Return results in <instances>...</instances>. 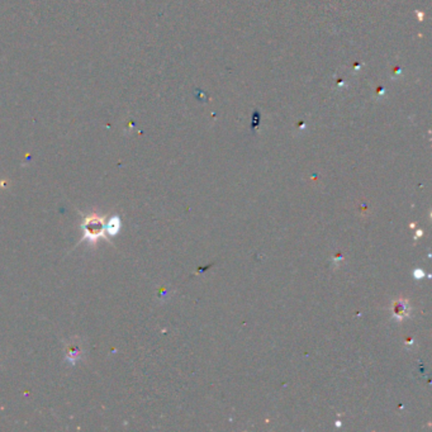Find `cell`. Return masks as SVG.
Listing matches in <instances>:
<instances>
[{
    "label": "cell",
    "instance_id": "1",
    "mask_svg": "<svg viewBox=\"0 0 432 432\" xmlns=\"http://www.w3.org/2000/svg\"><path fill=\"white\" fill-rule=\"evenodd\" d=\"M81 228H83L84 232V238L89 241V242L95 243L98 240H100L101 237H104L105 222H104L103 217L92 213L88 217H85Z\"/></svg>",
    "mask_w": 432,
    "mask_h": 432
},
{
    "label": "cell",
    "instance_id": "2",
    "mask_svg": "<svg viewBox=\"0 0 432 432\" xmlns=\"http://www.w3.org/2000/svg\"><path fill=\"white\" fill-rule=\"evenodd\" d=\"M119 230H121V219H119V217H112L105 223V232H108L110 236H116L119 232Z\"/></svg>",
    "mask_w": 432,
    "mask_h": 432
},
{
    "label": "cell",
    "instance_id": "3",
    "mask_svg": "<svg viewBox=\"0 0 432 432\" xmlns=\"http://www.w3.org/2000/svg\"><path fill=\"white\" fill-rule=\"evenodd\" d=\"M407 314H408L407 303L404 300H400V302L396 303V305H394V317H396L397 320H403Z\"/></svg>",
    "mask_w": 432,
    "mask_h": 432
},
{
    "label": "cell",
    "instance_id": "4",
    "mask_svg": "<svg viewBox=\"0 0 432 432\" xmlns=\"http://www.w3.org/2000/svg\"><path fill=\"white\" fill-rule=\"evenodd\" d=\"M67 355L70 360H75L77 359V356L80 355V349H76V347H70L67 349Z\"/></svg>",
    "mask_w": 432,
    "mask_h": 432
},
{
    "label": "cell",
    "instance_id": "5",
    "mask_svg": "<svg viewBox=\"0 0 432 432\" xmlns=\"http://www.w3.org/2000/svg\"><path fill=\"white\" fill-rule=\"evenodd\" d=\"M413 276L416 279H422L423 276H425V272H423L421 269H416L413 271Z\"/></svg>",
    "mask_w": 432,
    "mask_h": 432
}]
</instances>
